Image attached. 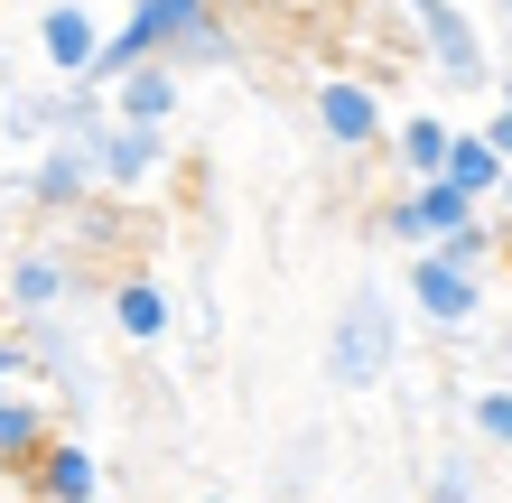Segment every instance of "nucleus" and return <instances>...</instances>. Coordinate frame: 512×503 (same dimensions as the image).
I'll use <instances>...</instances> for the list:
<instances>
[{"label": "nucleus", "mask_w": 512, "mask_h": 503, "mask_svg": "<svg viewBox=\"0 0 512 503\" xmlns=\"http://www.w3.org/2000/svg\"><path fill=\"white\" fill-rule=\"evenodd\" d=\"M410 10V28H419V47H429V66H438V84L447 94H494V56H485V38H475V19L457 10V0H401Z\"/></svg>", "instance_id": "nucleus-4"}, {"label": "nucleus", "mask_w": 512, "mask_h": 503, "mask_svg": "<svg viewBox=\"0 0 512 503\" xmlns=\"http://www.w3.org/2000/svg\"><path fill=\"white\" fill-rule=\"evenodd\" d=\"M410 205H419V224H429V243H447V233H466L475 215H485V205H475L457 177H419V187H410Z\"/></svg>", "instance_id": "nucleus-18"}, {"label": "nucleus", "mask_w": 512, "mask_h": 503, "mask_svg": "<svg viewBox=\"0 0 512 503\" xmlns=\"http://www.w3.org/2000/svg\"><path fill=\"white\" fill-rule=\"evenodd\" d=\"M47 438H56L47 392H10L0 401V476H28V466L47 457Z\"/></svg>", "instance_id": "nucleus-11"}, {"label": "nucleus", "mask_w": 512, "mask_h": 503, "mask_svg": "<svg viewBox=\"0 0 512 503\" xmlns=\"http://www.w3.org/2000/svg\"><path fill=\"white\" fill-rule=\"evenodd\" d=\"M494 19H503V28H512V0H494Z\"/></svg>", "instance_id": "nucleus-29"}, {"label": "nucleus", "mask_w": 512, "mask_h": 503, "mask_svg": "<svg viewBox=\"0 0 512 503\" xmlns=\"http://www.w3.org/2000/svg\"><path fill=\"white\" fill-rule=\"evenodd\" d=\"M401 299H410V317L429 336H475V317H485V271H466V261H447L429 243V252H410Z\"/></svg>", "instance_id": "nucleus-3"}, {"label": "nucleus", "mask_w": 512, "mask_h": 503, "mask_svg": "<svg viewBox=\"0 0 512 503\" xmlns=\"http://www.w3.org/2000/svg\"><path fill=\"white\" fill-rule=\"evenodd\" d=\"M419 503H485V457L475 448H429L419 457Z\"/></svg>", "instance_id": "nucleus-16"}, {"label": "nucleus", "mask_w": 512, "mask_h": 503, "mask_svg": "<svg viewBox=\"0 0 512 503\" xmlns=\"http://www.w3.org/2000/svg\"><path fill=\"white\" fill-rule=\"evenodd\" d=\"M19 196L28 205H47V215H84V205L103 196V168H94V150H84V140H38V159L19 168Z\"/></svg>", "instance_id": "nucleus-5"}, {"label": "nucleus", "mask_w": 512, "mask_h": 503, "mask_svg": "<svg viewBox=\"0 0 512 503\" xmlns=\"http://www.w3.org/2000/svg\"><path fill=\"white\" fill-rule=\"evenodd\" d=\"M373 224H382V243H401V252H429V224H419V205H410V187L391 196V205H382Z\"/></svg>", "instance_id": "nucleus-22"}, {"label": "nucleus", "mask_w": 512, "mask_h": 503, "mask_svg": "<svg viewBox=\"0 0 512 503\" xmlns=\"http://www.w3.org/2000/svg\"><path fill=\"white\" fill-rule=\"evenodd\" d=\"M103 38H112V19L94 10V0H47L38 10V56H47V75L56 84H84L103 66Z\"/></svg>", "instance_id": "nucleus-7"}, {"label": "nucleus", "mask_w": 512, "mask_h": 503, "mask_svg": "<svg viewBox=\"0 0 512 503\" xmlns=\"http://www.w3.org/2000/svg\"><path fill=\"white\" fill-rule=\"evenodd\" d=\"M75 261L56 252V243H28L10 261V280H0V299H10V317H47V308H75Z\"/></svg>", "instance_id": "nucleus-9"}, {"label": "nucleus", "mask_w": 512, "mask_h": 503, "mask_svg": "<svg viewBox=\"0 0 512 503\" xmlns=\"http://www.w3.org/2000/svg\"><path fill=\"white\" fill-rule=\"evenodd\" d=\"M112 336L122 345H168V327H177V308H168V289L159 280H112Z\"/></svg>", "instance_id": "nucleus-13"}, {"label": "nucleus", "mask_w": 512, "mask_h": 503, "mask_svg": "<svg viewBox=\"0 0 512 503\" xmlns=\"http://www.w3.org/2000/svg\"><path fill=\"white\" fill-rule=\"evenodd\" d=\"M177 103H187V75H177L168 56H149V66H131L112 84V112H122V122H177Z\"/></svg>", "instance_id": "nucleus-12"}, {"label": "nucleus", "mask_w": 512, "mask_h": 503, "mask_svg": "<svg viewBox=\"0 0 512 503\" xmlns=\"http://www.w3.org/2000/svg\"><path fill=\"white\" fill-rule=\"evenodd\" d=\"M19 382H28V345L10 336V345H0V401H10V392H19Z\"/></svg>", "instance_id": "nucleus-24"}, {"label": "nucleus", "mask_w": 512, "mask_h": 503, "mask_svg": "<svg viewBox=\"0 0 512 503\" xmlns=\"http://www.w3.org/2000/svg\"><path fill=\"white\" fill-rule=\"evenodd\" d=\"M112 10H131V0H112Z\"/></svg>", "instance_id": "nucleus-31"}, {"label": "nucleus", "mask_w": 512, "mask_h": 503, "mask_svg": "<svg viewBox=\"0 0 512 503\" xmlns=\"http://www.w3.org/2000/svg\"><path fill=\"white\" fill-rule=\"evenodd\" d=\"M494 103H512V66H503V84H494Z\"/></svg>", "instance_id": "nucleus-28"}, {"label": "nucleus", "mask_w": 512, "mask_h": 503, "mask_svg": "<svg viewBox=\"0 0 512 503\" xmlns=\"http://www.w3.org/2000/svg\"><path fill=\"white\" fill-rule=\"evenodd\" d=\"M19 345H28V373H38L47 392L66 401V420L103 410V373H94V345H84V327H75L66 308H47V317H19Z\"/></svg>", "instance_id": "nucleus-2"}, {"label": "nucleus", "mask_w": 512, "mask_h": 503, "mask_svg": "<svg viewBox=\"0 0 512 503\" xmlns=\"http://www.w3.org/2000/svg\"><path fill=\"white\" fill-rule=\"evenodd\" d=\"M94 168H103V196H149L168 168V122H112L94 131Z\"/></svg>", "instance_id": "nucleus-6"}, {"label": "nucleus", "mask_w": 512, "mask_h": 503, "mask_svg": "<svg viewBox=\"0 0 512 503\" xmlns=\"http://www.w3.org/2000/svg\"><path fill=\"white\" fill-rule=\"evenodd\" d=\"M187 336H196L205 354H215V345H224V308H215V289H205V299L187 308Z\"/></svg>", "instance_id": "nucleus-23"}, {"label": "nucleus", "mask_w": 512, "mask_h": 503, "mask_svg": "<svg viewBox=\"0 0 512 503\" xmlns=\"http://www.w3.org/2000/svg\"><path fill=\"white\" fill-rule=\"evenodd\" d=\"M317 457H326V429H298L289 448H280V466H270V476H280V494H289V503H298V494H308V485L326 476Z\"/></svg>", "instance_id": "nucleus-20"}, {"label": "nucleus", "mask_w": 512, "mask_h": 503, "mask_svg": "<svg viewBox=\"0 0 512 503\" xmlns=\"http://www.w3.org/2000/svg\"><path fill=\"white\" fill-rule=\"evenodd\" d=\"M401 327L410 317L391 308V289H354V299L336 308V327H326V392H345V401H364V392H382L391 382V364H401Z\"/></svg>", "instance_id": "nucleus-1"}, {"label": "nucleus", "mask_w": 512, "mask_h": 503, "mask_svg": "<svg viewBox=\"0 0 512 503\" xmlns=\"http://www.w3.org/2000/svg\"><path fill=\"white\" fill-rule=\"evenodd\" d=\"M0 131L10 140H56V94H10L0 103Z\"/></svg>", "instance_id": "nucleus-21"}, {"label": "nucleus", "mask_w": 512, "mask_h": 503, "mask_svg": "<svg viewBox=\"0 0 512 503\" xmlns=\"http://www.w3.org/2000/svg\"><path fill=\"white\" fill-rule=\"evenodd\" d=\"M205 503H233V494H205Z\"/></svg>", "instance_id": "nucleus-30"}, {"label": "nucleus", "mask_w": 512, "mask_h": 503, "mask_svg": "<svg viewBox=\"0 0 512 503\" xmlns=\"http://www.w3.org/2000/svg\"><path fill=\"white\" fill-rule=\"evenodd\" d=\"M466 429H475V448L512 457V382H475L466 392Z\"/></svg>", "instance_id": "nucleus-19"}, {"label": "nucleus", "mask_w": 512, "mask_h": 503, "mask_svg": "<svg viewBox=\"0 0 512 503\" xmlns=\"http://www.w3.org/2000/svg\"><path fill=\"white\" fill-rule=\"evenodd\" d=\"M494 364L512 373V317H503V327H494Z\"/></svg>", "instance_id": "nucleus-26"}, {"label": "nucleus", "mask_w": 512, "mask_h": 503, "mask_svg": "<svg viewBox=\"0 0 512 503\" xmlns=\"http://www.w3.org/2000/svg\"><path fill=\"white\" fill-rule=\"evenodd\" d=\"M447 150H457V122L447 112H410L401 131H391V159H401V187H419V177H438Z\"/></svg>", "instance_id": "nucleus-14"}, {"label": "nucleus", "mask_w": 512, "mask_h": 503, "mask_svg": "<svg viewBox=\"0 0 512 503\" xmlns=\"http://www.w3.org/2000/svg\"><path fill=\"white\" fill-rule=\"evenodd\" d=\"M308 103H317V131L336 140L345 159H354V150H382V131H391V122H382V94H373L364 75H326Z\"/></svg>", "instance_id": "nucleus-8"}, {"label": "nucleus", "mask_w": 512, "mask_h": 503, "mask_svg": "<svg viewBox=\"0 0 512 503\" xmlns=\"http://www.w3.org/2000/svg\"><path fill=\"white\" fill-rule=\"evenodd\" d=\"M28 494H38V503H103V457L84 448L75 429H56L47 457L28 466Z\"/></svg>", "instance_id": "nucleus-10"}, {"label": "nucleus", "mask_w": 512, "mask_h": 503, "mask_svg": "<svg viewBox=\"0 0 512 503\" xmlns=\"http://www.w3.org/2000/svg\"><path fill=\"white\" fill-rule=\"evenodd\" d=\"M168 66L177 75H205V66H243V38H233V28L224 19H196V28H177V47H168Z\"/></svg>", "instance_id": "nucleus-17"}, {"label": "nucleus", "mask_w": 512, "mask_h": 503, "mask_svg": "<svg viewBox=\"0 0 512 503\" xmlns=\"http://www.w3.org/2000/svg\"><path fill=\"white\" fill-rule=\"evenodd\" d=\"M494 215H503V224H512V177H503V196H494Z\"/></svg>", "instance_id": "nucleus-27"}, {"label": "nucleus", "mask_w": 512, "mask_h": 503, "mask_svg": "<svg viewBox=\"0 0 512 503\" xmlns=\"http://www.w3.org/2000/svg\"><path fill=\"white\" fill-rule=\"evenodd\" d=\"M485 140H494V150L512 159V103H494V112H485Z\"/></svg>", "instance_id": "nucleus-25"}, {"label": "nucleus", "mask_w": 512, "mask_h": 503, "mask_svg": "<svg viewBox=\"0 0 512 503\" xmlns=\"http://www.w3.org/2000/svg\"><path fill=\"white\" fill-rule=\"evenodd\" d=\"M438 177H457V187H466L475 205H494V196H503V177H512V159H503L494 140H485V122H466V131H457V150H447V168H438Z\"/></svg>", "instance_id": "nucleus-15"}]
</instances>
